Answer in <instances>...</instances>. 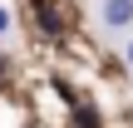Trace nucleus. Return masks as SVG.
I'll return each instance as SVG.
<instances>
[{"instance_id": "obj_1", "label": "nucleus", "mask_w": 133, "mask_h": 128, "mask_svg": "<svg viewBox=\"0 0 133 128\" xmlns=\"http://www.w3.org/2000/svg\"><path fill=\"white\" fill-rule=\"evenodd\" d=\"M99 30L109 39H123L133 30V0H99Z\"/></svg>"}, {"instance_id": "obj_2", "label": "nucleus", "mask_w": 133, "mask_h": 128, "mask_svg": "<svg viewBox=\"0 0 133 128\" xmlns=\"http://www.w3.org/2000/svg\"><path fill=\"white\" fill-rule=\"evenodd\" d=\"M39 30H44V35H49V39H59V35H64V20H59V15H54V5H49V0H44V5H39Z\"/></svg>"}, {"instance_id": "obj_3", "label": "nucleus", "mask_w": 133, "mask_h": 128, "mask_svg": "<svg viewBox=\"0 0 133 128\" xmlns=\"http://www.w3.org/2000/svg\"><path fill=\"white\" fill-rule=\"evenodd\" d=\"M79 128H99V118H94V109H89V104H79Z\"/></svg>"}, {"instance_id": "obj_4", "label": "nucleus", "mask_w": 133, "mask_h": 128, "mask_svg": "<svg viewBox=\"0 0 133 128\" xmlns=\"http://www.w3.org/2000/svg\"><path fill=\"white\" fill-rule=\"evenodd\" d=\"M118 44H123V64H128V69H133V30H128V35H123V39H118Z\"/></svg>"}, {"instance_id": "obj_5", "label": "nucleus", "mask_w": 133, "mask_h": 128, "mask_svg": "<svg viewBox=\"0 0 133 128\" xmlns=\"http://www.w3.org/2000/svg\"><path fill=\"white\" fill-rule=\"evenodd\" d=\"M10 25H15V15H10V10H5V5H0V39H5V35H10Z\"/></svg>"}]
</instances>
